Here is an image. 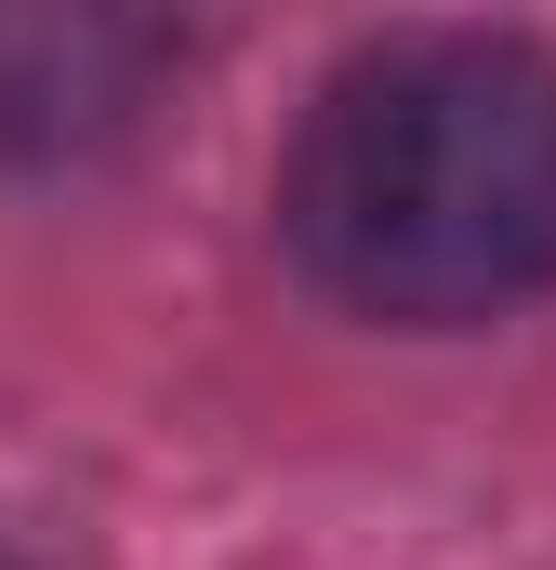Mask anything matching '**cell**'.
Returning <instances> with one entry per match:
<instances>
[{
  "instance_id": "cell-3",
  "label": "cell",
  "mask_w": 556,
  "mask_h": 570,
  "mask_svg": "<svg viewBox=\"0 0 556 570\" xmlns=\"http://www.w3.org/2000/svg\"><path fill=\"white\" fill-rule=\"evenodd\" d=\"M0 570H27V558H13V544H0Z\"/></svg>"
},
{
  "instance_id": "cell-2",
  "label": "cell",
  "mask_w": 556,
  "mask_h": 570,
  "mask_svg": "<svg viewBox=\"0 0 556 570\" xmlns=\"http://www.w3.org/2000/svg\"><path fill=\"white\" fill-rule=\"evenodd\" d=\"M186 0H0V173H93L172 107Z\"/></svg>"
},
{
  "instance_id": "cell-1",
  "label": "cell",
  "mask_w": 556,
  "mask_h": 570,
  "mask_svg": "<svg viewBox=\"0 0 556 570\" xmlns=\"http://www.w3.org/2000/svg\"><path fill=\"white\" fill-rule=\"evenodd\" d=\"M278 253L385 332H477L556 292V53L398 27L318 80L278 159Z\"/></svg>"
}]
</instances>
